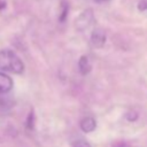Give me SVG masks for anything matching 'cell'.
<instances>
[{
	"mask_svg": "<svg viewBox=\"0 0 147 147\" xmlns=\"http://www.w3.org/2000/svg\"><path fill=\"white\" fill-rule=\"evenodd\" d=\"M0 70L21 75L24 71V63L20 56L10 49L0 51Z\"/></svg>",
	"mask_w": 147,
	"mask_h": 147,
	"instance_id": "cell-1",
	"label": "cell"
},
{
	"mask_svg": "<svg viewBox=\"0 0 147 147\" xmlns=\"http://www.w3.org/2000/svg\"><path fill=\"white\" fill-rule=\"evenodd\" d=\"M94 23V13L93 9L91 8H86L85 10H83L78 17L75 21V26L78 31H85L87 30L92 24Z\"/></svg>",
	"mask_w": 147,
	"mask_h": 147,
	"instance_id": "cell-2",
	"label": "cell"
},
{
	"mask_svg": "<svg viewBox=\"0 0 147 147\" xmlns=\"http://www.w3.org/2000/svg\"><path fill=\"white\" fill-rule=\"evenodd\" d=\"M106 39H107V36H106V32L102 30V29H94L91 33V45L92 47L94 48H101L105 46L106 44Z\"/></svg>",
	"mask_w": 147,
	"mask_h": 147,
	"instance_id": "cell-3",
	"label": "cell"
},
{
	"mask_svg": "<svg viewBox=\"0 0 147 147\" xmlns=\"http://www.w3.org/2000/svg\"><path fill=\"white\" fill-rule=\"evenodd\" d=\"M13 88V79L5 72H0V94H6Z\"/></svg>",
	"mask_w": 147,
	"mask_h": 147,
	"instance_id": "cell-4",
	"label": "cell"
},
{
	"mask_svg": "<svg viewBox=\"0 0 147 147\" xmlns=\"http://www.w3.org/2000/svg\"><path fill=\"white\" fill-rule=\"evenodd\" d=\"M95 127H96V122L93 117H84L80 121V129L85 133H90L94 131Z\"/></svg>",
	"mask_w": 147,
	"mask_h": 147,
	"instance_id": "cell-5",
	"label": "cell"
},
{
	"mask_svg": "<svg viewBox=\"0 0 147 147\" xmlns=\"http://www.w3.org/2000/svg\"><path fill=\"white\" fill-rule=\"evenodd\" d=\"M78 68H79V71L82 75H87L90 74V71L92 70V65H91V62L88 60L87 56L83 55L79 61H78Z\"/></svg>",
	"mask_w": 147,
	"mask_h": 147,
	"instance_id": "cell-6",
	"label": "cell"
},
{
	"mask_svg": "<svg viewBox=\"0 0 147 147\" xmlns=\"http://www.w3.org/2000/svg\"><path fill=\"white\" fill-rule=\"evenodd\" d=\"M68 11H69V5L65 0L61 1V11H60V22H64L67 20L68 16Z\"/></svg>",
	"mask_w": 147,
	"mask_h": 147,
	"instance_id": "cell-7",
	"label": "cell"
},
{
	"mask_svg": "<svg viewBox=\"0 0 147 147\" xmlns=\"http://www.w3.org/2000/svg\"><path fill=\"white\" fill-rule=\"evenodd\" d=\"M71 146L72 147H92L90 145V142L84 140V139H76V140H74Z\"/></svg>",
	"mask_w": 147,
	"mask_h": 147,
	"instance_id": "cell-8",
	"label": "cell"
},
{
	"mask_svg": "<svg viewBox=\"0 0 147 147\" xmlns=\"http://www.w3.org/2000/svg\"><path fill=\"white\" fill-rule=\"evenodd\" d=\"M126 117H127V121H136L138 118V113L134 110H131V111H129Z\"/></svg>",
	"mask_w": 147,
	"mask_h": 147,
	"instance_id": "cell-9",
	"label": "cell"
},
{
	"mask_svg": "<svg viewBox=\"0 0 147 147\" xmlns=\"http://www.w3.org/2000/svg\"><path fill=\"white\" fill-rule=\"evenodd\" d=\"M28 127L29 129H32L33 127V111L30 113L29 117H28Z\"/></svg>",
	"mask_w": 147,
	"mask_h": 147,
	"instance_id": "cell-10",
	"label": "cell"
},
{
	"mask_svg": "<svg viewBox=\"0 0 147 147\" xmlns=\"http://www.w3.org/2000/svg\"><path fill=\"white\" fill-rule=\"evenodd\" d=\"M138 8L140 10H146L147 9V1L146 0H141L139 3H138Z\"/></svg>",
	"mask_w": 147,
	"mask_h": 147,
	"instance_id": "cell-11",
	"label": "cell"
},
{
	"mask_svg": "<svg viewBox=\"0 0 147 147\" xmlns=\"http://www.w3.org/2000/svg\"><path fill=\"white\" fill-rule=\"evenodd\" d=\"M96 1H99V2H103V1H109V0H96Z\"/></svg>",
	"mask_w": 147,
	"mask_h": 147,
	"instance_id": "cell-12",
	"label": "cell"
}]
</instances>
